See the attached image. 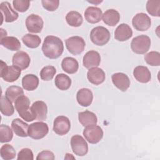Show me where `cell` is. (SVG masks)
Instances as JSON below:
<instances>
[{"mask_svg":"<svg viewBox=\"0 0 160 160\" xmlns=\"http://www.w3.org/2000/svg\"><path fill=\"white\" fill-rule=\"evenodd\" d=\"M1 157L4 160H11L15 158L16 151L14 148L9 144L2 145L0 149Z\"/></svg>","mask_w":160,"mask_h":160,"instance_id":"cell-35","label":"cell"},{"mask_svg":"<svg viewBox=\"0 0 160 160\" xmlns=\"http://www.w3.org/2000/svg\"><path fill=\"white\" fill-rule=\"evenodd\" d=\"M71 146L73 152L79 156H83L88 152V145L80 135H74L71 139Z\"/></svg>","mask_w":160,"mask_h":160,"instance_id":"cell-9","label":"cell"},{"mask_svg":"<svg viewBox=\"0 0 160 160\" xmlns=\"http://www.w3.org/2000/svg\"><path fill=\"white\" fill-rule=\"evenodd\" d=\"M111 38L109 30L103 26L94 28L90 32V39L96 45L103 46L107 44Z\"/></svg>","mask_w":160,"mask_h":160,"instance_id":"cell-3","label":"cell"},{"mask_svg":"<svg viewBox=\"0 0 160 160\" xmlns=\"http://www.w3.org/2000/svg\"><path fill=\"white\" fill-rule=\"evenodd\" d=\"M102 12L100 8L94 6L88 7L84 12L86 20L91 24L99 22L102 18Z\"/></svg>","mask_w":160,"mask_h":160,"instance_id":"cell-20","label":"cell"},{"mask_svg":"<svg viewBox=\"0 0 160 160\" xmlns=\"http://www.w3.org/2000/svg\"><path fill=\"white\" fill-rule=\"evenodd\" d=\"M49 132L46 123L42 121L35 122L29 125L28 136L34 139H41L45 137Z\"/></svg>","mask_w":160,"mask_h":160,"instance_id":"cell-6","label":"cell"},{"mask_svg":"<svg viewBox=\"0 0 160 160\" xmlns=\"http://www.w3.org/2000/svg\"><path fill=\"white\" fill-rule=\"evenodd\" d=\"M13 137L12 131L10 127L6 124L0 126V142L1 143L9 142Z\"/></svg>","mask_w":160,"mask_h":160,"instance_id":"cell-36","label":"cell"},{"mask_svg":"<svg viewBox=\"0 0 160 160\" xmlns=\"http://www.w3.org/2000/svg\"><path fill=\"white\" fill-rule=\"evenodd\" d=\"M111 79L114 85L122 91H126L130 86L129 78L124 73H114L112 75Z\"/></svg>","mask_w":160,"mask_h":160,"instance_id":"cell-16","label":"cell"},{"mask_svg":"<svg viewBox=\"0 0 160 160\" xmlns=\"http://www.w3.org/2000/svg\"><path fill=\"white\" fill-rule=\"evenodd\" d=\"M132 36V31L131 27L125 23L119 25L114 32V38L119 41L128 40Z\"/></svg>","mask_w":160,"mask_h":160,"instance_id":"cell-19","label":"cell"},{"mask_svg":"<svg viewBox=\"0 0 160 160\" xmlns=\"http://www.w3.org/2000/svg\"><path fill=\"white\" fill-rule=\"evenodd\" d=\"M78 119L79 122L84 127L96 124L98 119L96 114L89 111H85L78 113Z\"/></svg>","mask_w":160,"mask_h":160,"instance_id":"cell-25","label":"cell"},{"mask_svg":"<svg viewBox=\"0 0 160 160\" xmlns=\"http://www.w3.org/2000/svg\"><path fill=\"white\" fill-rule=\"evenodd\" d=\"M22 42L29 48H38L41 42V38L35 34H26L22 38Z\"/></svg>","mask_w":160,"mask_h":160,"instance_id":"cell-33","label":"cell"},{"mask_svg":"<svg viewBox=\"0 0 160 160\" xmlns=\"http://www.w3.org/2000/svg\"><path fill=\"white\" fill-rule=\"evenodd\" d=\"M68 51L74 55L81 54L84 49L86 43L84 39L80 36H72L65 41Z\"/></svg>","mask_w":160,"mask_h":160,"instance_id":"cell-8","label":"cell"},{"mask_svg":"<svg viewBox=\"0 0 160 160\" xmlns=\"http://www.w3.org/2000/svg\"><path fill=\"white\" fill-rule=\"evenodd\" d=\"M21 69L16 66H8L6 63L1 61L0 76L5 81L12 82L16 81L21 75Z\"/></svg>","mask_w":160,"mask_h":160,"instance_id":"cell-5","label":"cell"},{"mask_svg":"<svg viewBox=\"0 0 160 160\" xmlns=\"http://www.w3.org/2000/svg\"><path fill=\"white\" fill-rule=\"evenodd\" d=\"M83 136L89 143L96 144L102 138L103 131L100 126L93 124L85 128L83 131Z\"/></svg>","mask_w":160,"mask_h":160,"instance_id":"cell-7","label":"cell"},{"mask_svg":"<svg viewBox=\"0 0 160 160\" xmlns=\"http://www.w3.org/2000/svg\"><path fill=\"white\" fill-rule=\"evenodd\" d=\"M1 44L11 51H18L21 46L19 39L14 36H5L1 38Z\"/></svg>","mask_w":160,"mask_h":160,"instance_id":"cell-27","label":"cell"},{"mask_svg":"<svg viewBox=\"0 0 160 160\" xmlns=\"http://www.w3.org/2000/svg\"><path fill=\"white\" fill-rule=\"evenodd\" d=\"M24 95L23 89L18 86H11L7 88L5 96L8 98L12 102H14L15 101L19 98Z\"/></svg>","mask_w":160,"mask_h":160,"instance_id":"cell-32","label":"cell"},{"mask_svg":"<svg viewBox=\"0 0 160 160\" xmlns=\"http://www.w3.org/2000/svg\"><path fill=\"white\" fill-rule=\"evenodd\" d=\"M44 55L49 59H57L61 56L64 51L62 40L54 36H48L45 38L42 46Z\"/></svg>","mask_w":160,"mask_h":160,"instance_id":"cell-1","label":"cell"},{"mask_svg":"<svg viewBox=\"0 0 160 160\" xmlns=\"http://www.w3.org/2000/svg\"><path fill=\"white\" fill-rule=\"evenodd\" d=\"M0 107L1 113L4 116H11L14 112V108L12 104V102L6 96H1Z\"/></svg>","mask_w":160,"mask_h":160,"instance_id":"cell-30","label":"cell"},{"mask_svg":"<svg viewBox=\"0 0 160 160\" xmlns=\"http://www.w3.org/2000/svg\"><path fill=\"white\" fill-rule=\"evenodd\" d=\"M66 20L67 23L72 27H79L83 22V18L81 14L75 11H69L66 14Z\"/></svg>","mask_w":160,"mask_h":160,"instance_id":"cell-31","label":"cell"},{"mask_svg":"<svg viewBox=\"0 0 160 160\" xmlns=\"http://www.w3.org/2000/svg\"><path fill=\"white\" fill-rule=\"evenodd\" d=\"M144 60L150 66H159L160 65V54L158 51H151L144 56Z\"/></svg>","mask_w":160,"mask_h":160,"instance_id":"cell-37","label":"cell"},{"mask_svg":"<svg viewBox=\"0 0 160 160\" xmlns=\"http://www.w3.org/2000/svg\"><path fill=\"white\" fill-rule=\"evenodd\" d=\"M12 62L14 66L24 70L28 68L31 62V59L28 54L24 51H18L12 56Z\"/></svg>","mask_w":160,"mask_h":160,"instance_id":"cell-15","label":"cell"},{"mask_svg":"<svg viewBox=\"0 0 160 160\" xmlns=\"http://www.w3.org/2000/svg\"><path fill=\"white\" fill-rule=\"evenodd\" d=\"M54 83L59 89L65 91L70 88L71 85V79L68 75L61 73L56 76Z\"/></svg>","mask_w":160,"mask_h":160,"instance_id":"cell-29","label":"cell"},{"mask_svg":"<svg viewBox=\"0 0 160 160\" xmlns=\"http://www.w3.org/2000/svg\"><path fill=\"white\" fill-rule=\"evenodd\" d=\"M102 18L106 24L109 26H114L120 20V14L116 10L110 9L104 12Z\"/></svg>","mask_w":160,"mask_h":160,"instance_id":"cell-24","label":"cell"},{"mask_svg":"<svg viewBox=\"0 0 160 160\" xmlns=\"http://www.w3.org/2000/svg\"><path fill=\"white\" fill-rule=\"evenodd\" d=\"M12 4L15 10L20 12H24L29 9L30 1L25 0H14Z\"/></svg>","mask_w":160,"mask_h":160,"instance_id":"cell-39","label":"cell"},{"mask_svg":"<svg viewBox=\"0 0 160 160\" xmlns=\"http://www.w3.org/2000/svg\"><path fill=\"white\" fill-rule=\"evenodd\" d=\"M146 10L152 16H160V1L159 0H149L146 3Z\"/></svg>","mask_w":160,"mask_h":160,"instance_id":"cell-34","label":"cell"},{"mask_svg":"<svg viewBox=\"0 0 160 160\" xmlns=\"http://www.w3.org/2000/svg\"><path fill=\"white\" fill-rule=\"evenodd\" d=\"M87 78L91 83L94 85H99L104 81L106 75L102 69L95 67L89 69L87 73Z\"/></svg>","mask_w":160,"mask_h":160,"instance_id":"cell-18","label":"cell"},{"mask_svg":"<svg viewBox=\"0 0 160 160\" xmlns=\"http://www.w3.org/2000/svg\"><path fill=\"white\" fill-rule=\"evenodd\" d=\"M0 10L2 15V23L3 20L6 22H11L18 18V13L12 9L10 3L7 1L0 4Z\"/></svg>","mask_w":160,"mask_h":160,"instance_id":"cell-13","label":"cell"},{"mask_svg":"<svg viewBox=\"0 0 160 160\" xmlns=\"http://www.w3.org/2000/svg\"><path fill=\"white\" fill-rule=\"evenodd\" d=\"M29 105L30 101L29 98L24 95L18 98L14 102L15 108L19 116L27 122H31L36 119L35 115Z\"/></svg>","mask_w":160,"mask_h":160,"instance_id":"cell-2","label":"cell"},{"mask_svg":"<svg viewBox=\"0 0 160 160\" xmlns=\"http://www.w3.org/2000/svg\"><path fill=\"white\" fill-rule=\"evenodd\" d=\"M133 27L138 31H144L148 30L151 25L150 18L145 13L140 12L136 14L132 19Z\"/></svg>","mask_w":160,"mask_h":160,"instance_id":"cell-12","label":"cell"},{"mask_svg":"<svg viewBox=\"0 0 160 160\" xmlns=\"http://www.w3.org/2000/svg\"><path fill=\"white\" fill-rule=\"evenodd\" d=\"M151 47V39L146 35H140L134 38L131 43L132 51L138 54H143Z\"/></svg>","mask_w":160,"mask_h":160,"instance_id":"cell-4","label":"cell"},{"mask_svg":"<svg viewBox=\"0 0 160 160\" xmlns=\"http://www.w3.org/2000/svg\"><path fill=\"white\" fill-rule=\"evenodd\" d=\"M29 125L19 118L14 119L11 122V128L15 134L19 137L26 138L28 136Z\"/></svg>","mask_w":160,"mask_h":160,"instance_id":"cell-22","label":"cell"},{"mask_svg":"<svg viewBox=\"0 0 160 160\" xmlns=\"http://www.w3.org/2000/svg\"><path fill=\"white\" fill-rule=\"evenodd\" d=\"M54 159H55V157H54L53 152L50 151H47V150H44V151L40 152L36 157V159H38V160H39V159L54 160Z\"/></svg>","mask_w":160,"mask_h":160,"instance_id":"cell-42","label":"cell"},{"mask_svg":"<svg viewBox=\"0 0 160 160\" xmlns=\"http://www.w3.org/2000/svg\"><path fill=\"white\" fill-rule=\"evenodd\" d=\"M41 3L42 7L48 11H54L56 10L59 4L58 0H42Z\"/></svg>","mask_w":160,"mask_h":160,"instance_id":"cell-40","label":"cell"},{"mask_svg":"<svg viewBox=\"0 0 160 160\" xmlns=\"http://www.w3.org/2000/svg\"><path fill=\"white\" fill-rule=\"evenodd\" d=\"M44 22L41 17L38 14H31L26 19V26L28 31L32 33H39L43 28Z\"/></svg>","mask_w":160,"mask_h":160,"instance_id":"cell-11","label":"cell"},{"mask_svg":"<svg viewBox=\"0 0 160 160\" xmlns=\"http://www.w3.org/2000/svg\"><path fill=\"white\" fill-rule=\"evenodd\" d=\"M61 67L64 71L68 74H74L79 68V63L76 59L72 57L64 58L61 62Z\"/></svg>","mask_w":160,"mask_h":160,"instance_id":"cell-26","label":"cell"},{"mask_svg":"<svg viewBox=\"0 0 160 160\" xmlns=\"http://www.w3.org/2000/svg\"><path fill=\"white\" fill-rule=\"evenodd\" d=\"M56 72V69L53 66H46L41 70L40 77L44 81H51L54 78Z\"/></svg>","mask_w":160,"mask_h":160,"instance_id":"cell-38","label":"cell"},{"mask_svg":"<svg viewBox=\"0 0 160 160\" xmlns=\"http://www.w3.org/2000/svg\"><path fill=\"white\" fill-rule=\"evenodd\" d=\"M78 102L82 106L88 107L91 104L93 99L92 91L88 88H82L79 89L76 94Z\"/></svg>","mask_w":160,"mask_h":160,"instance_id":"cell-21","label":"cell"},{"mask_svg":"<svg viewBox=\"0 0 160 160\" xmlns=\"http://www.w3.org/2000/svg\"><path fill=\"white\" fill-rule=\"evenodd\" d=\"M71 122L68 118L64 116H59L55 118L53 123V131L58 135L66 134L70 130Z\"/></svg>","mask_w":160,"mask_h":160,"instance_id":"cell-10","label":"cell"},{"mask_svg":"<svg viewBox=\"0 0 160 160\" xmlns=\"http://www.w3.org/2000/svg\"><path fill=\"white\" fill-rule=\"evenodd\" d=\"M101 62V56L98 52L91 50L87 52L83 57V66L87 69L98 66Z\"/></svg>","mask_w":160,"mask_h":160,"instance_id":"cell-14","label":"cell"},{"mask_svg":"<svg viewBox=\"0 0 160 160\" xmlns=\"http://www.w3.org/2000/svg\"><path fill=\"white\" fill-rule=\"evenodd\" d=\"M17 159L18 160H33V153L30 149L23 148L18 152Z\"/></svg>","mask_w":160,"mask_h":160,"instance_id":"cell-41","label":"cell"},{"mask_svg":"<svg viewBox=\"0 0 160 160\" xmlns=\"http://www.w3.org/2000/svg\"><path fill=\"white\" fill-rule=\"evenodd\" d=\"M31 108L35 115L36 120L39 121H43L46 119L48 107L44 101H37L34 102L32 104Z\"/></svg>","mask_w":160,"mask_h":160,"instance_id":"cell-17","label":"cell"},{"mask_svg":"<svg viewBox=\"0 0 160 160\" xmlns=\"http://www.w3.org/2000/svg\"><path fill=\"white\" fill-rule=\"evenodd\" d=\"M64 159H74L75 158L73 157L71 154L67 153V154H66V156H65V157H64Z\"/></svg>","mask_w":160,"mask_h":160,"instance_id":"cell-43","label":"cell"},{"mask_svg":"<svg viewBox=\"0 0 160 160\" xmlns=\"http://www.w3.org/2000/svg\"><path fill=\"white\" fill-rule=\"evenodd\" d=\"M39 78L34 74H27L22 79V88L27 91L35 90L39 85Z\"/></svg>","mask_w":160,"mask_h":160,"instance_id":"cell-28","label":"cell"},{"mask_svg":"<svg viewBox=\"0 0 160 160\" xmlns=\"http://www.w3.org/2000/svg\"><path fill=\"white\" fill-rule=\"evenodd\" d=\"M133 75L135 79L141 83H147L151 79V74L149 69L143 66H136L134 69Z\"/></svg>","mask_w":160,"mask_h":160,"instance_id":"cell-23","label":"cell"}]
</instances>
